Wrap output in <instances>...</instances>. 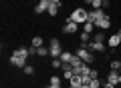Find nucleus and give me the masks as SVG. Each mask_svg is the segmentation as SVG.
Returning <instances> with one entry per match:
<instances>
[{
  "label": "nucleus",
  "mask_w": 121,
  "mask_h": 88,
  "mask_svg": "<svg viewBox=\"0 0 121 88\" xmlns=\"http://www.w3.org/2000/svg\"><path fill=\"white\" fill-rule=\"evenodd\" d=\"M69 20H73V22H77V24H85V22L89 20V12H87L85 8H75L73 12H71V16H69Z\"/></svg>",
  "instance_id": "nucleus-1"
},
{
  "label": "nucleus",
  "mask_w": 121,
  "mask_h": 88,
  "mask_svg": "<svg viewBox=\"0 0 121 88\" xmlns=\"http://www.w3.org/2000/svg\"><path fill=\"white\" fill-rule=\"evenodd\" d=\"M75 54H77V56H79V58H81L85 64H91V62H95V54H93L91 50H87L85 46H81L77 52H75Z\"/></svg>",
  "instance_id": "nucleus-2"
},
{
  "label": "nucleus",
  "mask_w": 121,
  "mask_h": 88,
  "mask_svg": "<svg viewBox=\"0 0 121 88\" xmlns=\"http://www.w3.org/2000/svg\"><path fill=\"white\" fill-rule=\"evenodd\" d=\"M48 50H51V58H59V56L63 54V46H60V40H59V38H52V40H51Z\"/></svg>",
  "instance_id": "nucleus-3"
},
{
  "label": "nucleus",
  "mask_w": 121,
  "mask_h": 88,
  "mask_svg": "<svg viewBox=\"0 0 121 88\" xmlns=\"http://www.w3.org/2000/svg\"><path fill=\"white\" fill-rule=\"evenodd\" d=\"M60 30H63V34H75V32L79 30V24H77V22H73V20H69V18H67V24L63 26Z\"/></svg>",
  "instance_id": "nucleus-4"
},
{
  "label": "nucleus",
  "mask_w": 121,
  "mask_h": 88,
  "mask_svg": "<svg viewBox=\"0 0 121 88\" xmlns=\"http://www.w3.org/2000/svg\"><path fill=\"white\" fill-rule=\"evenodd\" d=\"M85 48L91 50V52H105V44L103 42H95V40H91L89 44H85Z\"/></svg>",
  "instance_id": "nucleus-5"
},
{
  "label": "nucleus",
  "mask_w": 121,
  "mask_h": 88,
  "mask_svg": "<svg viewBox=\"0 0 121 88\" xmlns=\"http://www.w3.org/2000/svg\"><path fill=\"white\" fill-rule=\"evenodd\" d=\"M103 16H105L103 10H91V12H89V20H87V22H93V24H97V22H99Z\"/></svg>",
  "instance_id": "nucleus-6"
},
{
  "label": "nucleus",
  "mask_w": 121,
  "mask_h": 88,
  "mask_svg": "<svg viewBox=\"0 0 121 88\" xmlns=\"http://www.w3.org/2000/svg\"><path fill=\"white\" fill-rule=\"evenodd\" d=\"M95 28H99L101 32H103V30H107V28H111V18L105 14V16H103V18H101V20L95 24Z\"/></svg>",
  "instance_id": "nucleus-7"
},
{
  "label": "nucleus",
  "mask_w": 121,
  "mask_h": 88,
  "mask_svg": "<svg viewBox=\"0 0 121 88\" xmlns=\"http://www.w3.org/2000/svg\"><path fill=\"white\" fill-rule=\"evenodd\" d=\"M12 54H16L18 58L26 60V58H28V56H30V50H28V48H24V46H20V48H16V50H14Z\"/></svg>",
  "instance_id": "nucleus-8"
},
{
  "label": "nucleus",
  "mask_w": 121,
  "mask_h": 88,
  "mask_svg": "<svg viewBox=\"0 0 121 88\" xmlns=\"http://www.w3.org/2000/svg\"><path fill=\"white\" fill-rule=\"evenodd\" d=\"M10 64L16 66V68H24L26 66V60H22V58H18L16 54H12V56H10Z\"/></svg>",
  "instance_id": "nucleus-9"
},
{
  "label": "nucleus",
  "mask_w": 121,
  "mask_h": 88,
  "mask_svg": "<svg viewBox=\"0 0 121 88\" xmlns=\"http://www.w3.org/2000/svg\"><path fill=\"white\" fill-rule=\"evenodd\" d=\"M119 74H121V72L111 70V72L107 74V82H109V84H115V86H117V84H119Z\"/></svg>",
  "instance_id": "nucleus-10"
},
{
  "label": "nucleus",
  "mask_w": 121,
  "mask_h": 88,
  "mask_svg": "<svg viewBox=\"0 0 121 88\" xmlns=\"http://www.w3.org/2000/svg\"><path fill=\"white\" fill-rule=\"evenodd\" d=\"M107 44H109V46L113 48V50H115V48H117V46L121 44V36H119V34H113V36H109Z\"/></svg>",
  "instance_id": "nucleus-11"
},
{
  "label": "nucleus",
  "mask_w": 121,
  "mask_h": 88,
  "mask_svg": "<svg viewBox=\"0 0 121 88\" xmlns=\"http://www.w3.org/2000/svg\"><path fill=\"white\" fill-rule=\"evenodd\" d=\"M48 4H51V0H47V2H36V6H35V12H36V14H43V12H47V10H48Z\"/></svg>",
  "instance_id": "nucleus-12"
},
{
  "label": "nucleus",
  "mask_w": 121,
  "mask_h": 88,
  "mask_svg": "<svg viewBox=\"0 0 121 88\" xmlns=\"http://www.w3.org/2000/svg\"><path fill=\"white\" fill-rule=\"evenodd\" d=\"M59 8H60V6H59V4H55V2L51 0V4H48V10H47V14H51V16L55 18V16H56V12H59Z\"/></svg>",
  "instance_id": "nucleus-13"
},
{
  "label": "nucleus",
  "mask_w": 121,
  "mask_h": 88,
  "mask_svg": "<svg viewBox=\"0 0 121 88\" xmlns=\"http://www.w3.org/2000/svg\"><path fill=\"white\" fill-rule=\"evenodd\" d=\"M69 84H71V86H75V88H79L83 84V80H81V76H73V78L69 80Z\"/></svg>",
  "instance_id": "nucleus-14"
},
{
  "label": "nucleus",
  "mask_w": 121,
  "mask_h": 88,
  "mask_svg": "<svg viewBox=\"0 0 121 88\" xmlns=\"http://www.w3.org/2000/svg\"><path fill=\"white\" fill-rule=\"evenodd\" d=\"M93 30H95V24H93V22H85V24H83V32L91 34Z\"/></svg>",
  "instance_id": "nucleus-15"
},
{
  "label": "nucleus",
  "mask_w": 121,
  "mask_h": 88,
  "mask_svg": "<svg viewBox=\"0 0 121 88\" xmlns=\"http://www.w3.org/2000/svg\"><path fill=\"white\" fill-rule=\"evenodd\" d=\"M73 76H77V74L73 72V68H69V70H63V78H65L67 82H69V80L73 78Z\"/></svg>",
  "instance_id": "nucleus-16"
},
{
  "label": "nucleus",
  "mask_w": 121,
  "mask_h": 88,
  "mask_svg": "<svg viewBox=\"0 0 121 88\" xmlns=\"http://www.w3.org/2000/svg\"><path fill=\"white\" fill-rule=\"evenodd\" d=\"M91 40H93V36H91V34H87V32H81V42H83V46H85V44H89Z\"/></svg>",
  "instance_id": "nucleus-17"
},
{
  "label": "nucleus",
  "mask_w": 121,
  "mask_h": 88,
  "mask_svg": "<svg viewBox=\"0 0 121 88\" xmlns=\"http://www.w3.org/2000/svg\"><path fill=\"white\" fill-rule=\"evenodd\" d=\"M59 58L63 60V62H71V58H73V54H71V52H67V50H63V54H60Z\"/></svg>",
  "instance_id": "nucleus-18"
},
{
  "label": "nucleus",
  "mask_w": 121,
  "mask_h": 88,
  "mask_svg": "<svg viewBox=\"0 0 121 88\" xmlns=\"http://www.w3.org/2000/svg\"><path fill=\"white\" fill-rule=\"evenodd\" d=\"M30 44H32V46H36V48H40V46H43V38H40V36H35L32 40H30Z\"/></svg>",
  "instance_id": "nucleus-19"
},
{
  "label": "nucleus",
  "mask_w": 121,
  "mask_h": 88,
  "mask_svg": "<svg viewBox=\"0 0 121 88\" xmlns=\"http://www.w3.org/2000/svg\"><path fill=\"white\" fill-rule=\"evenodd\" d=\"M36 54H39V56H51V50H48V48H44V46H40L39 50H36Z\"/></svg>",
  "instance_id": "nucleus-20"
},
{
  "label": "nucleus",
  "mask_w": 121,
  "mask_h": 88,
  "mask_svg": "<svg viewBox=\"0 0 121 88\" xmlns=\"http://www.w3.org/2000/svg\"><path fill=\"white\" fill-rule=\"evenodd\" d=\"M93 40H95V42H105L103 32H101V30H99V32H95V34H93Z\"/></svg>",
  "instance_id": "nucleus-21"
},
{
  "label": "nucleus",
  "mask_w": 121,
  "mask_h": 88,
  "mask_svg": "<svg viewBox=\"0 0 121 88\" xmlns=\"http://www.w3.org/2000/svg\"><path fill=\"white\" fill-rule=\"evenodd\" d=\"M111 70H121V60H111Z\"/></svg>",
  "instance_id": "nucleus-22"
},
{
  "label": "nucleus",
  "mask_w": 121,
  "mask_h": 88,
  "mask_svg": "<svg viewBox=\"0 0 121 88\" xmlns=\"http://www.w3.org/2000/svg\"><path fill=\"white\" fill-rule=\"evenodd\" d=\"M48 84H51V86H60V78L59 76H51V82Z\"/></svg>",
  "instance_id": "nucleus-23"
},
{
  "label": "nucleus",
  "mask_w": 121,
  "mask_h": 88,
  "mask_svg": "<svg viewBox=\"0 0 121 88\" xmlns=\"http://www.w3.org/2000/svg\"><path fill=\"white\" fill-rule=\"evenodd\" d=\"M22 70H24V74H35V66H30V64H26Z\"/></svg>",
  "instance_id": "nucleus-24"
},
{
  "label": "nucleus",
  "mask_w": 121,
  "mask_h": 88,
  "mask_svg": "<svg viewBox=\"0 0 121 88\" xmlns=\"http://www.w3.org/2000/svg\"><path fill=\"white\" fill-rule=\"evenodd\" d=\"M63 66V60L60 58H52V68H60Z\"/></svg>",
  "instance_id": "nucleus-25"
},
{
  "label": "nucleus",
  "mask_w": 121,
  "mask_h": 88,
  "mask_svg": "<svg viewBox=\"0 0 121 88\" xmlns=\"http://www.w3.org/2000/svg\"><path fill=\"white\" fill-rule=\"evenodd\" d=\"M91 88H101V82H99V78H93V80H91Z\"/></svg>",
  "instance_id": "nucleus-26"
},
{
  "label": "nucleus",
  "mask_w": 121,
  "mask_h": 88,
  "mask_svg": "<svg viewBox=\"0 0 121 88\" xmlns=\"http://www.w3.org/2000/svg\"><path fill=\"white\" fill-rule=\"evenodd\" d=\"M91 78H99V72H97L95 68H91Z\"/></svg>",
  "instance_id": "nucleus-27"
},
{
  "label": "nucleus",
  "mask_w": 121,
  "mask_h": 88,
  "mask_svg": "<svg viewBox=\"0 0 121 88\" xmlns=\"http://www.w3.org/2000/svg\"><path fill=\"white\" fill-rule=\"evenodd\" d=\"M103 88H115V84H109V82H105V86Z\"/></svg>",
  "instance_id": "nucleus-28"
},
{
  "label": "nucleus",
  "mask_w": 121,
  "mask_h": 88,
  "mask_svg": "<svg viewBox=\"0 0 121 88\" xmlns=\"http://www.w3.org/2000/svg\"><path fill=\"white\" fill-rule=\"evenodd\" d=\"M52 2H55V4H59V6L63 4V0H52Z\"/></svg>",
  "instance_id": "nucleus-29"
},
{
  "label": "nucleus",
  "mask_w": 121,
  "mask_h": 88,
  "mask_svg": "<svg viewBox=\"0 0 121 88\" xmlns=\"http://www.w3.org/2000/svg\"><path fill=\"white\" fill-rule=\"evenodd\" d=\"M91 2H93V0H85V4H91Z\"/></svg>",
  "instance_id": "nucleus-30"
},
{
  "label": "nucleus",
  "mask_w": 121,
  "mask_h": 88,
  "mask_svg": "<svg viewBox=\"0 0 121 88\" xmlns=\"http://www.w3.org/2000/svg\"><path fill=\"white\" fill-rule=\"evenodd\" d=\"M44 88H56V86H51V84H48V86H44Z\"/></svg>",
  "instance_id": "nucleus-31"
},
{
  "label": "nucleus",
  "mask_w": 121,
  "mask_h": 88,
  "mask_svg": "<svg viewBox=\"0 0 121 88\" xmlns=\"http://www.w3.org/2000/svg\"><path fill=\"white\" fill-rule=\"evenodd\" d=\"M119 84H121V74H119Z\"/></svg>",
  "instance_id": "nucleus-32"
},
{
  "label": "nucleus",
  "mask_w": 121,
  "mask_h": 88,
  "mask_svg": "<svg viewBox=\"0 0 121 88\" xmlns=\"http://www.w3.org/2000/svg\"><path fill=\"white\" fill-rule=\"evenodd\" d=\"M119 36H121V28H119Z\"/></svg>",
  "instance_id": "nucleus-33"
},
{
  "label": "nucleus",
  "mask_w": 121,
  "mask_h": 88,
  "mask_svg": "<svg viewBox=\"0 0 121 88\" xmlns=\"http://www.w3.org/2000/svg\"><path fill=\"white\" fill-rule=\"evenodd\" d=\"M103 2H107V0H103Z\"/></svg>",
  "instance_id": "nucleus-34"
}]
</instances>
